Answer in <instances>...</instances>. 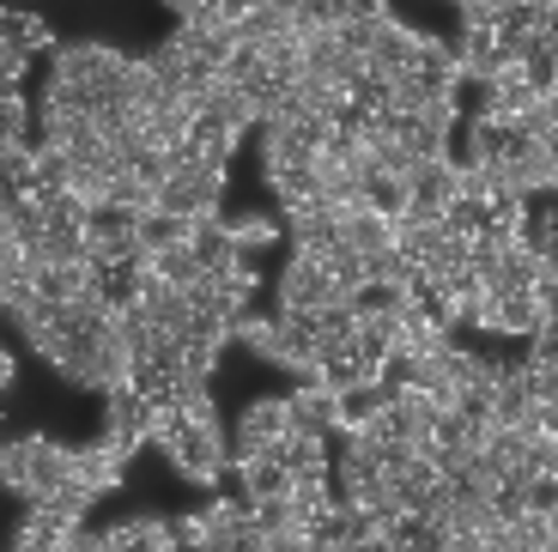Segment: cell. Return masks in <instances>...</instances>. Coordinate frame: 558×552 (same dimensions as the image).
Masks as SVG:
<instances>
[{"label":"cell","mask_w":558,"mask_h":552,"mask_svg":"<svg viewBox=\"0 0 558 552\" xmlns=\"http://www.w3.org/2000/svg\"><path fill=\"white\" fill-rule=\"evenodd\" d=\"M73 468H80V443H56V437H43V431L13 437L7 443V456H0L7 492H13L19 504H43V497L68 492Z\"/></svg>","instance_id":"6da1fadb"},{"label":"cell","mask_w":558,"mask_h":552,"mask_svg":"<svg viewBox=\"0 0 558 552\" xmlns=\"http://www.w3.org/2000/svg\"><path fill=\"white\" fill-rule=\"evenodd\" d=\"M238 340L250 346L255 359L292 371L298 383H316L322 376V334H316L310 316H286V310H274V316H250Z\"/></svg>","instance_id":"7a4b0ae2"},{"label":"cell","mask_w":558,"mask_h":552,"mask_svg":"<svg viewBox=\"0 0 558 552\" xmlns=\"http://www.w3.org/2000/svg\"><path fill=\"white\" fill-rule=\"evenodd\" d=\"M165 461L182 473L189 485L213 492V485L231 473V431L225 425H182L177 437L165 443Z\"/></svg>","instance_id":"3957f363"},{"label":"cell","mask_w":558,"mask_h":552,"mask_svg":"<svg viewBox=\"0 0 558 552\" xmlns=\"http://www.w3.org/2000/svg\"><path fill=\"white\" fill-rule=\"evenodd\" d=\"M292 400L286 395H267V400H250L231 425V468L238 461H255V456H279V443L292 437Z\"/></svg>","instance_id":"277c9868"},{"label":"cell","mask_w":558,"mask_h":552,"mask_svg":"<svg viewBox=\"0 0 558 552\" xmlns=\"http://www.w3.org/2000/svg\"><path fill=\"white\" fill-rule=\"evenodd\" d=\"M274 298H279V310H286V316H322L328 304H347V298H340V286H335V267L316 262V255H292V262L279 267Z\"/></svg>","instance_id":"5b68a950"},{"label":"cell","mask_w":558,"mask_h":552,"mask_svg":"<svg viewBox=\"0 0 558 552\" xmlns=\"http://www.w3.org/2000/svg\"><path fill=\"white\" fill-rule=\"evenodd\" d=\"M158 213H170V219H225V170L189 165L177 153V177L158 194Z\"/></svg>","instance_id":"8992f818"},{"label":"cell","mask_w":558,"mask_h":552,"mask_svg":"<svg viewBox=\"0 0 558 552\" xmlns=\"http://www.w3.org/2000/svg\"><path fill=\"white\" fill-rule=\"evenodd\" d=\"M146 431H153V400L140 395L134 383L110 388L104 395V437L122 443L128 456H134V449H146Z\"/></svg>","instance_id":"52a82bcc"},{"label":"cell","mask_w":558,"mask_h":552,"mask_svg":"<svg viewBox=\"0 0 558 552\" xmlns=\"http://www.w3.org/2000/svg\"><path fill=\"white\" fill-rule=\"evenodd\" d=\"M498 170H504V182L517 194H553V153H546L541 140H522V134H510L504 140V158H498Z\"/></svg>","instance_id":"ba28073f"},{"label":"cell","mask_w":558,"mask_h":552,"mask_svg":"<svg viewBox=\"0 0 558 552\" xmlns=\"http://www.w3.org/2000/svg\"><path fill=\"white\" fill-rule=\"evenodd\" d=\"M292 419L304 431H322V437H340L347 431V400H340V388H328V383H298L292 395Z\"/></svg>","instance_id":"9c48e42d"},{"label":"cell","mask_w":558,"mask_h":552,"mask_svg":"<svg viewBox=\"0 0 558 552\" xmlns=\"http://www.w3.org/2000/svg\"><path fill=\"white\" fill-rule=\"evenodd\" d=\"M128 449L122 443H110V437H98V443H80V468H73V480L85 485L92 497H110L116 485L128 480Z\"/></svg>","instance_id":"30bf717a"},{"label":"cell","mask_w":558,"mask_h":552,"mask_svg":"<svg viewBox=\"0 0 558 552\" xmlns=\"http://www.w3.org/2000/svg\"><path fill=\"white\" fill-rule=\"evenodd\" d=\"M347 249H359L364 262H371V255H389V249H401V225H395V213L377 207V201L352 207V213H347Z\"/></svg>","instance_id":"8fae6325"},{"label":"cell","mask_w":558,"mask_h":552,"mask_svg":"<svg viewBox=\"0 0 558 552\" xmlns=\"http://www.w3.org/2000/svg\"><path fill=\"white\" fill-rule=\"evenodd\" d=\"M201 116H213V122H225L231 134H250V128H262V104H255V92H243V85L219 80L207 97H201Z\"/></svg>","instance_id":"7c38bea8"},{"label":"cell","mask_w":558,"mask_h":552,"mask_svg":"<svg viewBox=\"0 0 558 552\" xmlns=\"http://www.w3.org/2000/svg\"><path fill=\"white\" fill-rule=\"evenodd\" d=\"M279 461L292 468V480H328V473H335L328 437H322V431H304V425H292V437L279 443Z\"/></svg>","instance_id":"4fadbf2b"},{"label":"cell","mask_w":558,"mask_h":552,"mask_svg":"<svg viewBox=\"0 0 558 552\" xmlns=\"http://www.w3.org/2000/svg\"><path fill=\"white\" fill-rule=\"evenodd\" d=\"M238 485H243V497H250V504H274V497H292V468H286V461L279 456H255V461H238Z\"/></svg>","instance_id":"5bb4252c"},{"label":"cell","mask_w":558,"mask_h":552,"mask_svg":"<svg viewBox=\"0 0 558 552\" xmlns=\"http://www.w3.org/2000/svg\"><path fill=\"white\" fill-rule=\"evenodd\" d=\"M110 535H116L122 552H182L177 523H165V516H128V523L110 528Z\"/></svg>","instance_id":"9a60e30c"},{"label":"cell","mask_w":558,"mask_h":552,"mask_svg":"<svg viewBox=\"0 0 558 552\" xmlns=\"http://www.w3.org/2000/svg\"><path fill=\"white\" fill-rule=\"evenodd\" d=\"M546 322L541 291H498V334L504 340H534Z\"/></svg>","instance_id":"2e32d148"},{"label":"cell","mask_w":558,"mask_h":552,"mask_svg":"<svg viewBox=\"0 0 558 552\" xmlns=\"http://www.w3.org/2000/svg\"><path fill=\"white\" fill-rule=\"evenodd\" d=\"M49 237V213H43V194H7V243L43 249Z\"/></svg>","instance_id":"e0dca14e"},{"label":"cell","mask_w":558,"mask_h":552,"mask_svg":"<svg viewBox=\"0 0 558 552\" xmlns=\"http://www.w3.org/2000/svg\"><path fill=\"white\" fill-rule=\"evenodd\" d=\"M0 43H7V49H25V56H49V49H56V31H49V19H37V13H25V7H13V13L0 19Z\"/></svg>","instance_id":"ac0fdd59"},{"label":"cell","mask_w":558,"mask_h":552,"mask_svg":"<svg viewBox=\"0 0 558 552\" xmlns=\"http://www.w3.org/2000/svg\"><path fill=\"white\" fill-rule=\"evenodd\" d=\"M231 237H238L243 255H255V249H274L286 237V219L279 213H231Z\"/></svg>","instance_id":"d6986e66"},{"label":"cell","mask_w":558,"mask_h":552,"mask_svg":"<svg viewBox=\"0 0 558 552\" xmlns=\"http://www.w3.org/2000/svg\"><path fill=\"white\" fill-rule=\"evenodd\" d=\"M43 170H37V140H7V194H37Z\"/></svg>","instance_id":"ffe728a7"},{"label":"cell","mask_w":558,"mask_h":552,"mask_svg":"<svg viewBox=\"0 0 558 552\" xmlns=\"http://www.w3.org/2000/svg\"><path fill=\"white\" fill-rule=\"evenodd\" d=\"M25 73H31V56L0 43V80H7V92H19V85H25Z\"/></svg>","instance_id":"44dd1931"},{"label":"cell","mask_w":558,"mask_h":552,"mask_svg":"<svg viewBox=\"0 0 558 552\" xmlns=\"http://www.w3.org/2000/svg\"><path fill=\"white\" fill-rule=\"evenodd\" d=\"M534 243H541V255H558V201L534 213Z\"/></svg>","instance_id":"7402d4cb"},{"label":"cell","mask_w":558,"mask_h":552,"mask_svg":"<svg viewBox=\"0 0 558 552\" xmlns=\"http://www.w3.org/2000/svg\"><path fill=\"white\" fill-rule=\"evenodd\" d=\"M61 552H122V547H116V535H110V528H104V535H98V528H80V535H73Z\"/></svg>","instance_id":"603a6c76"},{"label":"cell","mask_w":558,"mask_h":552,"mask_svg":"<svg viewBox=\"0 0 558 552\" xmlns=\"http://www.w3.org/2000/svg\"><path fill=\"white\" fill-rule=\"evenodd\" d=\"M534 376V395H541V407H558V364H529Z\"/></svg>","instance_id":"cb8c5ba5"},{"label":"cell","mask_w":558,"mask_h":552,"mask_svg":"<svg viewBox=\"0 0 558 552\" xmlns=\"http://www.w3.org/2000/svg\"><path fill=\"white\" fill-rule=\"evenodd\" d=\"M262 552H322V547H316V535H267Z\"/></svg>","instance_id":"d4e9b609"},{"label":"cell","mask_w":558,"mask_h":552,"mask_svg":"<svg viewBox=\"0 0 558 552\" xmlns=\"http://www.w3.org/2000/svg\"><path fill=\"white\" fill-rule=\"evenodd\" d=\"M13 383H19V359L7 352V359H0V388H13Z\"/></svg>","instance_id":"484cf974"},{"label":"cell","mask_w":558,"mask_h":552,"mask_svg":"<svg viewBox=\"0 0 558 552\" xmlns=\"http://www.w3.org/2000/svg\"><path fill=\"white\" fill-rule=\"evenodd\" d=\"M546 153H553V194H558V146H546Z\"/></svg>","instance_id":"4316f807"}]
</instances>
